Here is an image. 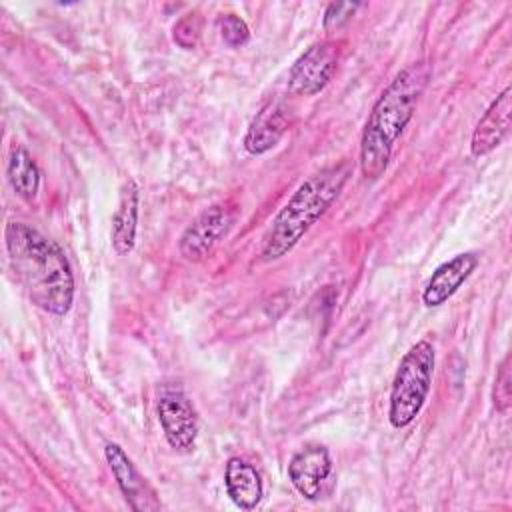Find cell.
Returning a JSON list of instances; mask_svg holds the SVG:
<instances>
[{"label": "cell", "instance_id": "1", "mask_svg": "<svg viewBox=\"0 0 512 512\" xmlns=\"http://www.w3.org/2000/svg\"><path fill=\"white\" fill-rule=\"evenodd\" d=\"M4 242L12 270L32 304L64 316L74 302V274L64 250L24 222H8Z\"/></svg>", "mask_w": 512, "mask_h": 512}, {"label": "cell", "instance_id": "2", "mask_svg": "<svg viewBox=\"0 0 512 512\" xmlns=\"http://www.w3.org/2000/svg\"><path fill=\"white\" fill-rule=\"evenodd\" d=\"M430 74L428 62H414L400 70L374 102L360 140V172L366 180H378L386 172L394 144L412 120Z\"/></svg>", "mask_w": 512, "mask_h": 512}, {"label": "cell", "instance_id": "3", "mask_svg": "<svg viewBox=\"0 0 512 512\" xmlns=\"http://www.w3.org/2000/svg\"><path fill=\"white\" fill-rule=\"evenodd\" d=\"M350 174V162L342 160L306 178L274 216L260 250L262 262H274L286 256L326 214L332 202L340 196Z\"/></svg>", "mask_w": 512, "mask_h": 512}, {"label": "cell", "instance_id": "4", "mask_svg": "<svg viewBox=\"0 0 512 512\" xmlns=\"http://www.w3.org/2000/svg\"><path fill=\"white\" fill-rule=\"evenodd\" d=\"M434 362L436 352L428 340H418L402 356L390 388L388 420L392 428H406L420 414L432 386Z\"/></svg>", "mask_w": 512, "mask_h": 512}, {"label": "cell", "instance_id": "5", "mask_svg": "<svg viewBox=\"0 0 512 512\" xmlns=\"http://www.w3.org/2000/svg\"><path fill=\"white\" fill-rule=\"evenodd\" d=\"M156 410L168 444L178 452H190L198 438V414L188 394L180 386L164 384Z\"/></svg>", "mask_w": 512, "mask_h": 512}, {"label": "cell", "instance_id": "6", "mask_svg": "<svg viewBox=\"0 0 512 512\" xmlns=\"http://www.w3.org/2000/svg\"><path fill=\"white\" fill-rule=\"evenodd\" d=\"M338 58L340 50L334 42H314L290 68L288 92L298 96H312L324 90L338 68Z\"/></svg>", "mask_w": 512, "mask_h": 512}, {"label": "cell", "instance_id": "7", "mask_svg": "<svg viewBox=\"0 0 512 512\" xmlns=\"http://www.w3.org/2000/svg\"><path fill=\"white\" fill-rule=\"evenodd\" d=\"M234 212L228 206L214 204L202 210L182 232L178 250L186 260L200 262L204 260L216 244L232 230Z\"/></svg>", "mask_w": 512, "mask_h": 512}, {"label": "cell", "instance_id": "8", "mask_svg": "<svg viewBox=\"0 0 512 512\" xmlns=\"http://www.w3.org/2000/svg\"><path fill=\"white\" fill-rule=\"evenodd\" d=\"M332 472V458L328 448L310 444L300 448L288 462V478L300 496L318 500L322 486Z\"/></svg>", "mask_w": 512, "mask_h": 512}, {"label": "cell", "instance_id": "9", "mask_svg": "<svg viewBox=\"0 0 512 512\" xmlns=\"http://www.w3.org/2000/svg\"><path fill=\"white\" fill-rule=\"evenodd\" d=\"M106 462L114 474V480L124 494L128 506L136 512H148V510H158L160 502L156 498V492L148 486V482L138 474L134 468L132 460L128 454L114 442L106 444L104 448Z\"/></svg>", "mask_w": 512, "mask_h": 512}, {"label": "cell", "instance_id": "10", "mask_svg": "<svg viewBox=\"0 0 512 512\" xmlns=\"http://www.w3.org/2000/svg\"><path fill=\"white\" fill-rule=\"evenodd\" d=\"M510 112H512V90L506 86L486 108L482 118L478 120L472 138L470 152L476 158H482L496 150L510 130Z\"/></svg>", "mask_w": 512, "mask_h": 512}, {"label": "cell", "instance_id": "11", "mask_svg": "<svg viewBox=\"0 0 512 512\" xmlns=\"http://www.w3.org/2000/svg\"><path fill=\"white\" fill-rule=\"evenodd\" d=\"M476 266H478V256L474 252L456 254L448 262L440 264L424 286V292H422L424 306L438 308L444 302H448L458 292V288L470 278Z\"/></svg>", "mask_w": 512, "mask_h": 512}, {"label": "cell", "instance_id": "12", "mask_svg": "<svg viewBox=\"0 0 512 512\" xmlns=\"http://www.w3.org/2000/svg\"><path fill=\"white\" fill-rule=\"evenodd\" d=\"M138 204V186L132 178H128L120 188L118 206L112 216V248L118 256H128L134 250L138 230Z\"/></svg>", "mask_w": 512, "mask_h": 512}, {"label": "cell", "instance_id": "13", "mask_svg": "<svg viewBox=\"0 0 512 512\" xmlns=\"http://www.w3.org/2000/svg\"><path fill=\"white\" fill-rule=\"evenodd\" d=\"M286 130H288V110L280 102H270L252 120L244 136V148L254 156L266 154L280 142Z\"/></svg>", "mask_w": 512, "mask_h": 512}, {"label": "cell", "instance_id": "14", "mask_svg": "<svg viewBox=\"0 0 512 512\" xmlns=\"http://www.w3.org/2000/svg\"><path fill=\"white\" fill-rule=\"evenodd\" d=\"M224 486H226L230 500L242 510H252L262 500L264 488H262L260 474L256 472V468L250 462H246L238 456H232L226 462Z\"/></svg>", "mask_w": 512, "mask_h": 512}, {"label": "cell", "instance_id": "15", "mask_svg": "<svg viewBox=\"0 0 512 512\" xmlns=\"http://www.w3.org/2000/svg\"><path fill=\"white\" fill-rule=\"evenodd\" d=\"M8 182L12 186V190L24 198V200H32L38 194L40 188V170L34 162V158L28 154V150L24 148H14L8 160Z\"/></svg>", "mask_w": 512, "mask_h": 512}, {"label": "cell", "instance_id": "16", "mask_svg": "<svg viewBox=\"0 0 512 512\" xmlns=\"http://www.w3.org/2000/svg\"><path fill=\"white\" fill-rule=\"evenodd\" d=\"M218 30L222 40L232 48H240L250 40V30L246 22L236 14H222L218 18Z\"/></svg>", "mask_w": 512, "mask_h": 512}, {"label": "cell", "instance_id": "17", "mask_svg": "<svg viewBox=\"0 0 512 512\" xmlns=\"http://www.w3.org/2000/svg\"><path fill=\"white\" fill-rule=\"evenodd\" d=\"M510 398H512V392H510V354H506L504 360L500 362L496 378H494L492 400H494L496 410L506 414L508 408H510Z\"/></svg>", "mask_w": 512, "mask_h": 512}, {"label": "cell", "instance_id": "18", "mask_svg": "<svg viewBox=\"0 0 512 512\" xmlns=\"http://www.w3.org/2000/svg\"><path fill=\"white\" fill-rule=\"evenodd\" d=\"M358 2H332L324 12V30H338L358 10Z\"/></svg>", "mask_w": 512, "mask_h": 512}, {"label": "cell", "instance_id": "19", "mask_svg": "<svg viewBox=\"0 0 512 512\" xmlns=\"http://www.w3.org/2000/svg\"><path fill=\"white\" fill-rule=\"evenodd\" d=\"M198 18L196 14H188L184 16L176 26H174V40L182 46V48H192L198 40Z\"/></svg>", "mask_w": 512, "mask_h": 512}]
</instances>
